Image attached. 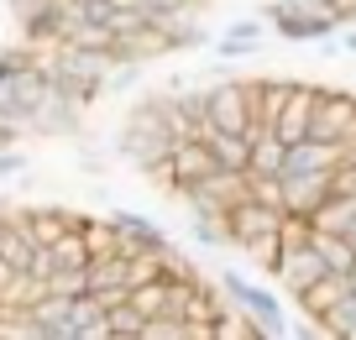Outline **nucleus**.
I'll return each instance as SVG.
<instances>
[{
  "instance_id": "nucleus-1",
  "label": "nucleus",
  "mask_w": 356,
  "mask_h": 340,
  "mask_svg": "<svg viewBox=\"0 0 356 340\" xmlns=\"http://www.w3.org/2000/svg\"><path fill=\"white\" fill-rule=\"evenodd\" d=\"M283 215H289V209L267 204V199H257V194H241L231 209H225V241H236L246 257H252V262L273 267V257H278Z\"/></svg>"
},
{
  "instance_id": "nucleus-2",
  "label": "nucleus",
  "mask_w": 356,
  "mask_h": 340,
  "mask_svg": "<svg viewBox=\"0 0 356 340\" xmlns=\"http://www.w3.org/2000/svg\"><path fill=\"white\" fill-rule=\"evenodd\" d=\"M178 131L173 121H168V99H142V105L131 110V121H126V157H131L136 168H147V173H157V168L168 163V152H173Z\"/></svg>"
},
{
  "instance_id": "nucleus-3",
  "label": "nucleus",
  "mask_w": 356,
  "mask_h": 340,
  "mask_svg": "<svg viewBox=\"0 0 356 340\" xmlns=\"http://www.w3.org/2000/svg\"><path fill=\"white\" fill-rule=\"evenodd\" d=\"M204 126H220V131H252L257 121V79H241V84H215L204 89Z\"/></svg>"
},
{
  "instance_id": "nucleus-4",
  "label": "nucleus",
  "mask_w": 356,
  "mask_h": 340,
  "mask_svg": "<svg viewBox=\"0 0 356 340\" xmlns=\"http://www.w3.org/2000/svg\"><path fill=\"white\" fill-rule=\"evenodd\" d=\"M267 16H273V22H278V32L293 37V42H299V37H304V42H314V37H330L335 26H341L325 6H309V0H278Z\"/></svg>"
},
{
  "instance_id": "nucleus-5",
  "label": "nucleus",
  "mask_w": 356,
  "mask_h": 340,
  "mask_svg": "<svg viewBox=\"0 0 356 340\" xmlns=\"http://www.w3.org/2000/svg\"><path fill=\"white\" fill-rule=\"evenodd\" d=\"M309 110H314V89H309V84H293V89H289V99L278 105V115L267 121V131L278 136L283 147L304 142V136H309Z\"/></svg>"
},
{
  "instance_id": "nucleus-6",
  "label": "nucleus",
  "mask_w": 356,
  "mask_h": 340,
  "mask_svg": "<svg viewBox=\"0 0 356 340\" xmlns=\"http://www.w3.org/2000/svg\"><path fill=\"white\" fill-rule=\"evenodd\" d=\"M278 188H283V209L309 220L330 199V173H278Z\"/></svg>"
},
{
  "instance_id": "nucleus-7",
  "label": "nucleus",
  "mask_w": 356,
  "mask_h": 340,
  "mask_svg": "<svg viewBox=\"0 0 356 340\" xmlns=\"http://www.w3.org/2000/svg\"><path fill=\"white\" fill-rule=\"evenodd\" d=\"M225 293H231L236 298V304H241L246 309V314H252L257 319V330H262V335H283V325H278V298H273V293H262V288H252V283H241V277H225Z\"/></svg>"
},
{
  "instance_id": "nucleus-8",
  "label": "nucleus",
  "mask_w": 356,
  "mask_h": 340,
  "mask_svg": "<svg viewBox=\"0 0 356 340\" xmlns=\"http://www.w3.org/2000/svg\"><path fill=\"white\" fill-rule=\"evenodd\" d=\"M341 293H346V273H320L309 288H299L293 298H299V309H304L309 319H320V314H325V309H330Z\"/></svg>"
},
{
  "instance_id": "nucleus-9",
  "label": "nucleus",
  "mask_w": 356,
  "mask_h": 340,
  "mask_svg": "<svg viewBox=\"0 0 356 340\" xmlns=\"http://www.w3.org/2000/svg\"><path fill=\"white\" fill-rule=\"evenodd\" d=\"M314 330L320 335H341V340H356V293L346 288L341 298H335L330 309H325L320 319H314Z\"/></svg>"
},
{
  "instance_id": "nucleus-10",
  "label": "nucleus",
  "mask_w": 356,
  "mask_h": 340,
  "mask_svg": "<svg viewBox=\"0 0 356 340\" xmlns=\"http://www.w3.org/2000/svg\"><path fill=\"white\" fill-rule=\"evenodd\" d=\"M309 241H314V252L325 257V267H330V273H351V262H356V246L346 241L341 231H314V225H309Z\"/></svg>"
},
{
  "instance_id": "nucleus-11",
  "label": "nucleus",
  "mask_w": 356,
  "mask_h": 340,
  "mask_svg": "<svg viewBox=\"0 0 356 340\" xmlns=\"http://www.w3.org/2000/svg\"><path fill=\"white\" fill-rule=\"evenodd\" d=\"M74 225H79V215H68V209H26V231L37 236V246L63 236V231H74Z\"/></svg>"
},
{
  "instance_id": "nucleus-12",
  "label": "nucleus",
  "mask_w": 356,
  "mask_h": 340,
  "mask_svg": "<svg viewBox=\"0 0 356 340\" xmlns=\"http://www.w3.org/2000/svg\"><path fill=\"white\" fill-rule=\"evenodd\" d=\"M325 11H330L335 22H356V0H325Z\"/></svg>"
},
{
  "instance_id": "nucleus-13",
  "label": "nucleus",
  "mask_w": 356,
  "mask_h": 340,
  "mask_svg": "<svg viewBox=\"0 0 356 340\" xmlns=\"http://www.w3.org/2000/svg\"><path fill=\"white\" fill-rule=\"evenodd\" d=\"M346 288H351V293H356V262H351V273H346Z\"/></svg>"
},
{
  "instance_id": "nucleus-14",
  "label": "nucleus",
  "mask_w": 356,
  "mask_h": 340,
  "mask_svg": "<svg viewBox=\"0 0 356 340\" xmlns=\"http://www.w3.org/2000/svg\"><path fill=\"white\" fill-rule=\"evenodd\" d=\"M351 47H356V32H351Z\"/></svg>"
}]
</instances>
